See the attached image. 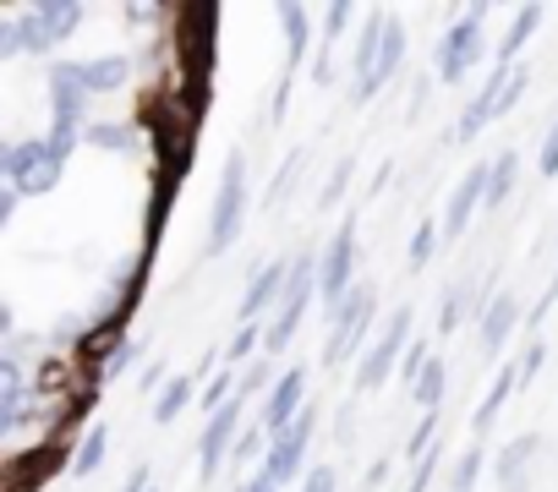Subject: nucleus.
Masks as SVG:
<instances>
[{
	"mask_svg": "<svg viewBox=\"0 0 558 492\" xmlns=\"http://www.w3.org/2000/svg\"><path fill=\"white\" fill-rule=\"evenodd\" d=\"M318 296H324V253L307 246V253L291 258V291H286V307H279L268 318V329H263V356H279L296 340V329L307 318V302H318Z\"/></svg>",
	"mask_w": 558,
	"mask_h": 492,
	"instance_id": "nucleus-1",
	"label": "nucleus"
},
{
	"mask_svg": "<svg viewBox=\"0 0 558 492\" xmlns=\"http://www.w3.org/2000/svg\"><path fill=\"white\" fill-rule=\"evenodd\" d=\"M246 208H252V197H246V153L230 148L225 170H219V186H214V208H208V241H203L208 258H219V253L235 246V235L246 224Z\"/></svg>",
	"mask_w": 558,
	"mask_h": 492,
	"instance_id": "nucleus-2",
	"label": "nucleus"
},
{
	"mask_svg": "<svg viewBox=\"0 0 558 492\" xmlns=\"http://www.w3.org/2000/svg\"><path fill=\"white\" fill-rule=\"evenodd\" d=\"M324 312H329V345H324V361L340 367L345 356L362 350V340H367V329H373V318H378V291H373L367 280H356V285H351L340 302H329Z\"/></svg>",
	"mask_w": 558,
	"mask_h": 492,
	"instance_id": "nucleus-3",
	"label": "nucleus"
},
{
	"mask_svg": "<svg viewBox=\"0 0 558 492\" xmlns=\"http://www.w3.org/2000/svg\"><path fill=\"white\" fill-rule=\"evenodd\" d=\"M12 17H17V28H23V56H45V50H56L61 39L77 34L83 7H77V0H34V7H17Z\"/></svg>",
	"mask_w": 558,
	"mask_h": 492,
	"instance_id": "nucleus-4",
	"label": "nucleus"
},
{
	"mask_svg": "<svg viewBox=\"0 0 558 492\" xmlns=\"http://www.w3.org/2000/svg\"><path fill=\"white\" fill-rule=\"evenodd\" d=\"M313 432H318V405H307L286 432L279 438H268V448H263V465H257V476L263 481H274V487H286L291 476H302V465H307V443H313Z\"/></svg>",
	"mask_w": 558,
	"mask_h": 492,
	"instance_id": "nucleus-5",
	"label": "nucleus"
},
{
	"mask_svg": "<svg viewBox=\"0 0 558 492\" xmlns=\"http://www.w3.org/2000/svg\"><path fill=\"white\" fill-rule=\"evenodd\" d=\"M482 23H487V7H465V12L444 28V39H438V50H433L444 83H460V77L482 61Z\"/></svg>",
	"mask_w": 558,
	"mask_h": 492,
	"instance_id": "nucleus-6",
	"label": "nucleus"
},
{
	"mask_svg": "<svg viewBox=\"0 0 558 492\" xmlns=\"http://www.w3.org/2000/svg\"><path fill=\"white\" fill-rule=\"evenodd\" d=\"M411 323H416V312H411V307H395V318L378 329V340H373L367 356L356 361V389H378L384 378H395V367H400L405 350H411Z\"/></svg>",
	"mask_w": 558,
	"mask_h": 492,
	"instance_id": "nucleus-7",
	"label": "nucleus"
},
{
	"mask_svg": "<svg viewBox=\"0 0 558 492\" xmlns=\"http://www.w3.org/2000/svg\"><path fill=\"white\" fill-rule=\"evenodd\" d=\"M241 394L230 399V405H219L208 421H203V438H197V476L203 481H219V465H225V454H235V432H241Z\"/></svg>",
	"mask_w": 558,
	"mask_h": 492,
	"instance_id": "nucleus-8",
	"label": "nucleus"
},
{
	"mask_svg": "<svg viewBox=\"0 0 558 492\" xmlns=\"http://www.w3.org/2000/svg\"><path fill=\"white\" fill-rule=\"evenodd\" d=\"M313 399H307V367H291V372H279V383L263 394V410H257V427L268 432V438H279L302 410H307Z\"/></svg>",
	"mask_w": 558,
	"mask_h": 492,
	"instance_id": "nucleus-9",
	"label": "nucleus"
},
{
	"mask_svg": "<svg viewBox=\"0 0 558 492\" xmlns=\"http://www.w3.org/2000/svg\"><path fill=\"white\" fill-rule=\"evenodd\" d=\"M45 88H50V110H56L61 126H88V99H94V88H88L83 61H56Z\"/></svg>",
	"mask_w": 558,
	"mask_h": 492,
	"instance_id": "nucleus-10",
	"label": "nucleus"
},
{
	"mask_svg": "<svg viewBox=\"0 0 558 492\" xmlns=\"http://www.w3.org/2000/svg\"><path fill=\"white\" fill-rule=\"evenodd\" d=\"M384 34H389V12H384V7H373V12L362 17L356 45H351V72H356L351 99H356V104H367V99H373V77H378V61H384Z\"/></svg>",
	"mask_w": 558,
	"mask_h": 492,
	"instance_id": "nucleus-11",
	"label": "nucleus"
},
{
	"mask_svg": "<svg viewBox=\"0 0 558 492\" xmlns=\"http://www.w3.org/2000/svg\"><path fill=\"white\" fill-rule=\"evenodd\" d=\"M274 17H279V28H286V77H279V88H274V115H279V110H286V99H291L296 66L307 61L313 17H307V7H296V0H286V7H274Z\"/></svg>",
	"mask_w": 558,
	"mask_h": 492,
	"instance_id": "nucleus-12",
	"label": "nucleus"
},
{
	"mask_svg": "<svg viewBox=\"0 0 558 492\" xmlns=\"http://www.w3.org/2000/svg\"><path fill=\"white\" fill-rule=\"evenodd\" d=\"M286 291H291V258H268V263L246 280L241 323H257L263 312H279V307H286Z\"/></svg>",
	"mask_w": 558,
	"mask_h": 492,
	"instance_id": "nucleus-13",
	"label": "nucleus"
},
{
	"mask_svg": "<svg viewBox=\"0 0 558 492\" xmlns=\"http://www.w3.org/2000/svg\"><path fill=\"white\" fill-rule=\"evenodd\" d=\"M356 253H362V235H356V213L335 230V241L324 246V307L340 302L351 291V274H356Z\"/></svg>",
	"mask_w": 558,
	"mask_h": 492,
	"instance_id": "nucleus-14",
	"label": "nucleus"
},
{
	"mask_svg": "<svg viewBox=\"0 0 558 492\" xmlns=\"http://www.w3.org/2000/svg\"><path fill=\"white\" fill-rule=\"evenodd\" d=\"M487 175H493V164H471L460 175V186L449 192V208H444V241L465 235L471 219H476V208H487Z\"/></svg>",
	"mask_w": 558,
	"mask_h": 492,
	"instance_id": "nucleus-15",
	"label": "nucleus"
},
{
	"mask_svg": "<svg viewBox=\"0 0 558 492\" xmlns=\"http://www.w3.org/2000/svg\"><path fill=\"white\" fill-rule=\"evenodd\" d=\"M536 454H542V438H536V432L509 438L504 454H498V465H493L498 492H525V487H531V459H536Z\"/></svg>",
	"mask_w": 558,
	"mask_h": 492,
	"instance_id": "nucleus-16",
	"label": "nucleus"
},
{
	"mask_svg": "<svg viewBox=\"0 0 558 492\" xmlns=\"http://www.w3.org/2000/svg\"><path fill=\"white\" fill-rule=\"evenodd\" d=\"M514 323H520V302H514L509 291H498V296H493V307H487V312H482V323H476V329H482V356H498V350H504V340L514 334Z\"/></svg>",
	"mask_w": 558,
	"mask_h": 492,
	"instance_id": "nucleus-17",
	"label": "nucleus"
},
{
	"mask_svg": "<svg viewBox=\"0 0 558 492\" xmlns=\"http://www.w3.org/2000/svg\"><path fill=\"white\" fill-rule=\"evenodd\" d=\"M525 83H531V72H525V66H493V77H487L476 94L487 99V110H493V121H498V115H509V110H514V99L525 94Z\"/></svg>",
	"mask_w": 558,
	"mask_h": 492,
	"instance_id": "nucleus-18",
	"label": "nucleus"
},
{
	"mask_svg": "<svg viewBox=\"0 0 558 492\" xmlns=\"http://www.w3.org/2000/svg\"><path fill=\"white\" fill-rule=\"evenodd\" d=\"M45 159V137H23V143H7L0 148V175H7V186H23Z\"/></svg>",
	"mask_w": 558,
	"mask_h": 492,
	"instance_id": "nucleus-19",
	"label": "nucleus"
},
{
	"mask_svg": "<svg viewBox=\"0 0 558 492\" xmlns=\"http://www.w3.org/2000/svg\"><path fill=\"white\" fill-rule=\"evenodd\" d=\"M542 17H547L542 7H520V12L509 17V34L498 39V66H520V50H525V39L542 28Z\"/></svg>",
	"mask_w": 558,
	"mask_h": 492,
	"instance_id": "nucleus-20",
	"label": "nucleus"
},
{
	"mask_svg": "<svg viewBox=\"0 0 558 492\" xmlns=\"http://www.w3.org/2000/svg\"><path fill=\"white\" fill-rule=\"evenodd\" d=\"M514 389H520V378H514V361H509V367H504V372H498V378L487 383L482 405L471 410V427H476V432H487V427H493V421L504 416V405H509V394H514Z\"/></svg>",
	"mask_w": 558,
	"mask_h": 492,
	"instance_id": "nucleus-21",
	"label": "nucleus"
},
{
	"mask_svg": "<svg viewBox=\"0 0 558 492\" xmlns=\"http://www.w3.org/2000/svg\"><path fill=\"white\" fill-rule=\"evenodd\" d=\"M105 454H110V427H88V432H77L66 470H72V476H94V470L105 465Z\"/></svg>",
	"mask_w": 558,
	"mask_h": 492,
	"instance_id": "nucleus-22",
	"label": "nucleus"
},
{
	"mask_svg": "<svg viewBox=\"0 0 558 492\" xmlns=\"http://www.w3.org/2000/svg\"><path fill=\"white\" fill-rule=\"evenodd\" d=\"M83 72H88L94 94H121L132 83V61L126 56H94V61H83Z\"/></svg>",
	"mask_w": 558,
	"mask_h": 492,
	"instance_id": "nucleus-23",
	"label": "nucleus"
},
{
	"mask_svg": "<svg viewBox=\"0 0 558 492\" xmlns=\"http://www.w3.org/2000/svg\"><path fill=\"white\" fill-rule=\"evenodd\" d=\"M197 394H203V389H197V378L175 372V378L159 389V399H154V421H159V427H170V421H175V416H181V410H186Z\"/></svg>",
	"mask_w": 558,
	"mask_h": 492,
	"instance_id": "nucleus-24",
	"label": "nucleus"
},
{
	"mask_svg": "<svg viewBox=\"0 0 558 492\" xmlns=\"http://www.w3.org/2000/svg\"><path fill=\"white\" fill-rule=\"evenodd\" d=\"M83 143H88V148H105V153H132L137 126H126V121H88Z\"/></svg>",
	"mask_w": 558,
	"mask_h": 492,
	"instance_id": "nucleus-25",
	"label": "nucleus"
},
{
	"mask_svg": "<svg viewBox=\"0 0 558 492\" xmlns=\"http://www.w3.org/2000/svg\"><path fill=\"white\" fill-rule=\"evenodd\" d=\"M400 61H405V28L389 17V34H384V61H378V77H373V99L395 83V72H400Z\"/></svg>",
	"mask_w": 558,
	"mask_h": 492,
	"instance_id": "nucleus-26",
	"label": "nucleus"
},
{
	"mask_svg": "<svg viewBox=\"0 0 558 492\" xmlns=\"http://www.w3.org/2000/svg\"><path fill=\"white\" fill-rule=\"evenodd\" d=\"M514 181H520V153H498L493 159V175H487V208H498L514 192Z\"/></svg>",
	"mask_w": 558,
	"mask_h": 492,
	"instance_id": "nucleus-27",
	"label": "nucleus"
},
{
	"mask_svg": "<svg viewBox=\"0 0 558 492\" xmlns=\"http://www.w3.org/2000/svg\"><path fill=\"white\" fill-rule=\"evenodd\" d=\"M444 383H449V372H444V356H433V361H427V372L416 378L411 399H416L422 410H438V399H444Z\"/></svg>",
	"mask_w": 558,
	"mask_h": 492,
	"instance_id": "nucleus-28",
	"label": "nucleus"
},
{
	"mask_svg": "<svg viewBox=\"0 0 558 492\" xmlns=\"http://www.w3.org/2000/svg\"><path fill=\"white\" fill-rule=\"evenodd\" d=\"M296 170H302V148H296V153H291L286 164H279V170H274V186L263 192V208H279V202H286V192L296 186Z\"/></svg>",
	"mask_w": 558,
	"mask_h": 492,
	"instance_id": "nucleus-29",
	"label": "nucleus"
},
{
	"mask_svg": "<svg viewBox=\"0 0 558 492\" xmlns=\"http://www.w3.org/2000/svg\"><path fill=\"white\" fill-rule=\"evenodd\" d=\"M433 253H438V224H433V219H422V224H416V235H411V269H427V263H433Z\"/></svg>",
	"mask_w": 558,
	"mask_h": 492,
	"instance_id": "nucleus-30",
	"label": "nucleus"
},
{
	"mask_svg": "<svg viewBox=\"0 0 558 492\" xmlns=\"http://www.w3.org/2000/svg\"><path fill=\"white\" fill-rule=\"evenodd\" d=\"M465 302H471V291L465 285H454L449 296H444V312H438V334H454L460 329V318H465ZM476 307V302H471Z\"/></svg>",
	"mask_w": 558,
	"mask_h": 492,
	"instance_id": "nucleus-31",
	"label": "nucleus"
},
{
	"mask_svg": "<svg viewBox=\"0 0 558 492\" xmlns=\"http://www.w3.org/2000/svg\"><path fill=\"white\" fill-rule=\"evenodd\" d=\"M351 170H356L351 159H340V164L329 170V181H324V192H318V208H335V202L345 197V186H351Z\"/></svg>",
	"mask_w": 558,
	"mask_h": 492,
	"instance_id": "nucleus-32",
	"label": "nucleus"
},
{
	"mask_svg": "<svg viewBox=\"0 0 558 492\" xmlns=\"http://www.w3.org/2000/svg\"><path fill=\"white\" fill-rule=\"evenodd\" d=\"M476 470H482V448H465L454 459V476H449V492H471L476 487Z\"/></svg>",
	"mask_w": 558,
	"mask_h": 492,
	"instance_id": "nucleus-33",
	"label": "nucleus"
},
{
	"mask_svg": "<svg viewBox=\"0 0 558 492\" xmlns=\"http://www.w3.org/2000/svg\"><path fill=\"white\" fill-rule=\"evenodd\" d=\"M427 361H433V350H427L422 340H411V350H405V361H400V383H405V389H416V378L427 372Z\"/></svg>",
	"mask_w": 558,
	"mask_h": 492,
	"instance_id": "nucleus-34",
	"label": "nucleus"
},
{
	"mask_svg": "<svg viewBox=\"0 0 558 492\" xmlns=\"http://www.w3.org/2000/svg\"><path fill=\"white\" fill-rule=\"evenodd\" d=\"M542 361H547V345H542V340H531V345L514 356V378H520V389H525V383L542 372Z\"/></svg>",
	"mask_w": 558,
	"mask_h": 492,
	"instance_id": "nucleus-35",
	"label": "nucleus"
},
{
	"mask_svg": "<svg viewBox=\"0 0 558 492\" xmlns=\"http://www.w3.org/2000/svg\"><path fill=\"white\" fill-rule=\"evenodd\" d=\"M433 438H438V410H422V427H416L411 443H405L411 459H427V454H433Z\"/></svg>",
	"mask_w": 558,
	"mask_h": 492,
	"instance_id": "nucleus-36",
	"label": "nucleus"
},
{
	"mask_svg": "<svg viewBox=\"0 0 558 492\" xmlns=\"http://www.w3.org/2000/svg\"><path fill=\"white\" fill-rule=\"evenodd\" d=\"M257 448H268V432H263V427H246V432L235 438V454H230V459H235V465H252Z\"/></svg>",
	"mask_w": 558,
	"mask_h": 492,
	"instance_id": "nucleus-37",
	"label": "nucleus"
},
{
	"mask_svg": "<svg viewBox=\"0 0 558 492\" xmlns=\"http://www.w3.org/2000/svg\"><path fill=\"white\" fill-rule=\"evenodd\" d=\"M257 345H263V334H257V323H241V329H235V340H230V350H225V356H230V361H246V356H252V350H257Z\"/></svg>",
	"mask_w": 558,
	"mask_h": 492,
	"instance_id": "nucleus-38",
	"label": "nucleus"
},
{
	"mask_svg": "<svg viewBox=\"0 0 558 492\" xmlns=\"http://www.w3.org/2000/svg\"><path fill=\"white\" fill-rule=\"evenodd\" d=\"M335 481H340L335 465H313V470L302 476V492H335Z\"/></svg>",
	"mask_w": 558,
	"mask_h": 492,
	"instance_id": "nucleus-39",
	"label": "nucleus"
},
{
	"mask_svg": "<svg viewBox=\"0 0 558 492\" xmlns=\"http://www.w3.org/2000/svg\"><path fill=\"white\" fill-rule=\"evenodd\" d=\"M12 56H23V28H17V17L0 23V61H12Z\"/></svg>",
	"mask_w": 558,
	"mask_h": 492,
	"instance_id": "nucleus-40",
	"label": "nucleus"
},
{
	"mask_svg": "<svg viewBox=\"0 0 558 492\" xmlns=\"http://www.w3.org/2000/svg\"><path fill=\"white\" fill-rule=\"evenodd\" d=\"M536 164H542V175H558V121L547 126V137H542V153H536Z\"/></svg>",
	"mask_w": 558,
	"mask_h": 492,
	"instance_id": "nucleus-41",
	"label": "nucleus"
},
{
	"mask_svg": "<svg viewBox=\"0 0 558 492\" xmlns=\"http://www.w3.org/2000/svg\"><path fill=\"white\" fill-rule=\"evenodd\" d=\"M137 356H143V340H126V345H121V350L110 356V367H105V378H116V372H126V367H132Z\"/></svg>",
	"mask_w": 558,
	"mask_h": 492,
	"instance_id": "nucleus-42",
	"label": "nucleus"
},
{
	"mask_svg": "<svg viewBox=\"0 0 558 492\" xmlns=\"http://www.w3.org/2000/svg\"><path fill=\"white\" fill-rule=\"evenodd\" d=\"M165 383H170V378H165V361H159V356H154V361H143V372H137V389L148 394V389H165Z\"/></svg>",
	"mask_w": 558,
	"mask_h": 492,
	"instance_id": "nucleus-43",
	"label": "nucleus"
},
{
	"mask_svg": "<svg viewBox=\"0 0 558 492\" xmlns=\"http://www.w3.org/2000/svg\"><path fill=\"white\" fill-rule=\"evenodd\" d=\"M384 476H389V459H378V465L367 470V487H384Z\"/></svg>",
	"mask_w": 558,
	"mask_h": 492,
	"instance_id": "nucleus-44",
	"label": "nucleus"
},
{
	"mask_svg": "<svg viewBox=\"0 0 558 492\" xmlns=\"http://www.w3.org/2000/svg\"><path fill=\"white\" fill-rule=\"evenodd\" d=\"M241 492H279V487H274V481H263V476H246V487H241Z\"/></svg>",
	"mask_w": 558,
	"mask_h": 492,
	"instance_id": "nucleus-45",
	"label": "nucleus"
},
{
	"mask_svg": "<svg viewBox=\"0 0 558 492\" xmlns=\"http://www.w3.org/2000/svg\"><path fill=\"white\" fill-rule=\"evenodd\" d=\"M148 492H159V487H148Z\"/></svg>",
	"mask_w": 558,
	"mask_h": 492,
	"instance_id": "nucleus-46",
	"label": "nucleus"
}]
</instances>
